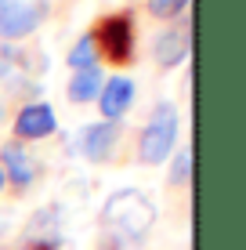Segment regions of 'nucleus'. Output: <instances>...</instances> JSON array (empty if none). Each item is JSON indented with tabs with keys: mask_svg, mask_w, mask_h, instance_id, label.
Wrapping results in <instances>:
<instances>
[{
	"mask_svg": "<svg viewBox=\"0 0 246 250\" xmlns=\"http://www.w3.org/2000/svg\"><path fill=\"white\" fill-rule=\"evenodd\" d=\"M152 221H156V207L145 192H138V188H120V192H113L101 207V225L113 232L120 243L127 239H141L145 232L152 229Z\"/></svg>",
	"mask_w": 246,
	"mask_h": 250,
	"instance_id": "obj_1",
	"label": "nucleus"
},
{
	"mask_svg": "<svg viewBox=\"0 0 246 250\" xmlns=\"http://www.w3.org/2000/svg\"><path fill=\"white\" fill-rule=\"evenodd\" d=\"M174 142H177V109L170 102H159V105L152 109L149 124L141 127V142H138L141 163H163L170 156Z\"/></svg>",
	"mask_w": 246,
	"mask_h": 250,
	"instance_id": "obj_2",
	"label": "nucleus"
},
{
	"mask_svg": "<svg viewBox=\"0 0 246 250\" xmlns=\"http://www.w3.org/2000/svg\"><path fill=\"white\" fill-rule=\"evenodd\" d=\"M91 37L98 44V55H105L113 65H123L134 58V19L127 11H116L109 19H101Z\"/></svg>",
	"mask_w": 246,
	"mask_h": 250,
	"instance_id": "obj_3",
	"label": "nucleus"
},
{
	"mask_svg": "<svg viewBox=\"0 0 246 250\" xmlns=\"http://www.w3.org/2000/svg\"><path fill=\"white\" fill-rule=\"evenodd\" d=\"M47 15V4L37 0H11V4H0V37L4 40H19V37H29Z\"/></svg>",
	"mask_w": 246,
	"mask_h": 250,
	"instance_id": "obj_4",
	"label": "nucleus"
},
{
	"mask_svg": "<svg viewBox=\"0 0 246 250\" xmlns=\"http://www.w3.org/2000/svg\"><path fill=\"white\" fill-rule=\"evenodd\" d=\"M58 131V116L47 102H29L22 105V113L15 116V134L25 138V142H37V138H47Z\"/></svg>",
	"mask_w": 246,
	"mask_h": 250,
	"instance_id": "obj_5",
	"label": "nucleus"
},
{
	"mask_svg": "<svg viewBox=\"0 0 246 250\" xmlns=\"http://www.w3.org/2000/svg\"><path fill=\"white\" fill-rule=\"evenodd\" d=\"M131 102H134V80H127V76H113V80H105L101 91H98V109H101V116L113 120V124L131 109Z\"/></svg>",
	"mask_w": 246,
	"mask_h": 250,
	"instance_id": "obj_6",
	"label": "nucleus"
},
{
	"mask_svg": "<svg viewBox=\"0 0 246 250\" xmlns=\"http://www.w3.org/2000/svg\"><path fill=\"white\" fill-rule=\"evenodd\" d=\"M116 142H120V124L105 120V124H91V127H83V142H80V149L87 152V160L105 163V160H113Z\"/></svg>",
	"mask_w": 246,
	"mask_h": 250,
	"instance_id": "obj_7",
	"label": "nucleus"
},
{
	"mask_svg": "<svg viewBox=\"0 0 246 250\" xmlns=\"http://www.w3.org/2000/svg\"><path fill=\"white\" fill-rule=\"evenodd\" d=\"M0 160H4V167L0 170H7V178H11L19 188L25 185H33V178H37V163H33V156L22 149L19 142H11V145H4V152H0Z\"/></svg>",
	"mask_w": 246,
	"mask_h": 250,
	"instance_id": "obj_8",
	"label": "nucleus"
},
{
	"mask_svg": "<svg viewBox=\"0 0 246 250\" xmlns=\"http://www.w3.org/2000/svg\"><path fill=\"white\" fill-rule=\"evenodd\" d=\"M152 51H156V62H159V65H167V69L181 65L185 58H189V33H185V29H167V33H159Z\"/></svg>",
	"mask_w": 246,
	"mask_h": 250,
	"instance_id": "obj_9",
	"label": "nucleus"
},
{
	"mask_svg": "<svg viewBox=\"0 0 246 250\" xmlns=\"http://www.w3.org/2000/svg\"><path fill=\"white\" fill-rule=\"evenodd\" d=\"M98 91H101V69L98 65L73 73V80H69V98L73 102H95Z\"/></svg>",
	"mask_w": 246,
	"mask_h": 250,
	"instance_id": "obj_10",
	"label": "nucleus"
},
{
	"mask_svg": "<svg viewBox=\"0 0 246 250\" xmlns=\"http://www.w3.org/2000/svg\"><path fill=\"white\" fill-rule=\"evenodd\" d=\"M69 65H73V69H91V65H98V44H95V37H91V33H83V37L76 40V47L69 51Z\"/></svg>",
	"mask_w": 246,
	"mask_h": 250,
	"instance_id": "obj_11",
	"label": "nucleus"
},
{
	"mask_svg": "<svg viewBox=\"0 0 246 250\" xmlns=\"http://www.w3.org/2000/svg\"><path fill=\"white\" fill-rule=\"evenodd\" d=\"M185 7H189V0H149V15H156V19H174Z\"/></svg>",
	"mask_w": 246,
	"mask_h": 250,
	"instance_id": "obj_12",
	"label": "nucleus"
},
{
	"mask_svg": "<svg viewBox=\"0 0 246 250\" xmlns=\"http://www.w3.org/2000/svg\"><path fill=\"white\" fill-rule=\"evenodd\" d=\"M192 178V149H181L174 156V170H170V182L174 185H181V182H189Z\"/></svg>",
	"mask_w": 246,
	"mask_h": 250,
	"instance_id": "obj_13",
	"label": "nucleus"
},
{
	"mask_svg": "<svg viewBox=\"0 0 246 250\" xmlns=\"http://www.w3.org/2000/svg\"><path fill=\"white\" fill-rule=\"evenodd\" d=\"M29 250H55V243H29Z\"/></svg>",
	"mask_w": 246,
	"mask_h": 250,
	"instance_id": "obj_14",
	"label": "nucleus"
},
{
	"mask_svg": "<svg viewBox=\"0 0 246 250\" xmlns=\"http://www.w3.org/2000/svg\"><path fill=\"white\" fill-rule=\"evenodd\" d=\"M0 188H4V170H0Z\"/></svg>",
	"mask_w": 246,
	"mask_h": 250,
	"instance_id": "obj_15",
	"label": "nucleus"
},
{
	"mask_svg": "<svg viewBox=\"0 0 246 250\" xmlns=\"http://www.w3.org/2000/svg\"><path fill=\"white\" fill-rule=\"evenodd\" d=\"M0 4H11V0H0Z\"/></svg>",
	"mask_w": 246,
	"mask_h": 250,
	"instance_id": "obj_16",
	"label": "nucleus"
}]
</instances>
